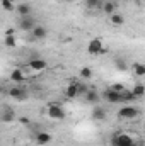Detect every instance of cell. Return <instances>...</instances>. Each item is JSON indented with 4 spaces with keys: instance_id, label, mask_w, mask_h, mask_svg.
Wrapping results in <instances>:
<instances>
[{
    "instance_id": "6da1fadb",
    "label": "cell",
    "mask_w": 145,
    "mask_h": 146,
    "mask_svg": "<svg viewBox=\"0 0 145 146\" xmlns=\"http://www.w3.org/2000/svg\"><path fill=\"white\" fill-rule=\"evenodd\" d=\"M111 143H113V146H137V143L133 141V138L130 134H125V133L114 134Z\"/></svg>"
},
{
    "instance_id": "7a4b0ae2",
    "label": "cell",
    "mask_w": 145,
    "mask_h": 146,
    "mask_svg": "<svg viewBox=\"0 0 145 146\" xmlns=\"http://www.w3.org/2000/svg\"><path fill=\"white\" fill-rule=\"evenodd\" d=\"M48 115H50L51 119L62 121V119H65L67 112H65V109H63L62 106H58V104H51V106H48Z\"/></svg>"
},
{
    "instance_id": "3957f363",
    "label": "cell",
    "mask_w": 145,
    "mask_h": 146,
    "mask_svg": "<svg viewBox=\"0 0 145 146\" xmlns=\"http://www.w3.org/2000/svg\"><path fill=\"white\" fill-rule=\"evenodd\" d=\"M138 114H140V110L133 106H125L118 110V115L121 119H135V117H138Z\"/></svg>"
},
{
    "instance_id": "277c9868",
    "label": "cell",
    "mask_w": 145,
    "mask_h": 146,
    "mask_svg": "<svg viewBox=\"0 0 145 146\" xmlns=\"http://www.w3.org/2000/svg\"><path fill=\"white\" fill-rule=\"evenodd\" d=\"M87 51H89L91 54H101V53H104V44H103V41H101L99 37L91 39L89 44H87Z\"/></svg>"
},
{
    "instance_id": "5b68a950",
    "label": "cell",
    "mask_w": 145,
    "mask_h": 146,
    "mask_svg": "<svg viewBox=\"0 0 145 146\" xmlns=\"http://www.w3.org/2000/svg\"><path fill=\"white\" fill-rule=\"evenodd\" d=\"M17 26H19V29H21V31L31 33V31H33V27L36 26V22H34V19H33L31 15H28V17H21Z\"/></svg>"
},
{
    "instance_id": "8992f818",
    "label": "cell",
    "mask_w": 145,
    "mask_h": 146,
    "mask_svg": "<svg viewBox=\"0 0 145 146\" xmlns=\"http://www.w3.org/2000/svg\"><path fill=\"white\" fill-rule=\"evenodd\" d=\"M9 95L14 97V99H17V100H26L28 99V90L24 87H12L9 90Z\"/></svg>"
},
{
    "instance_id": "52a82bcc",
    "label": "cell",
    "mask_w": 145,
    "mask_h": 146,
    "mask_svg": "<svg viewBox=\"0 0 145 146\" xmlns=\"http://www.w3.org/2000/svg\"><path fill=\"white\" fill-rule=\"evenodd\" d=\"M104 100H108L109 104H121L123 102L121 100V92H114V90L108 88L104 92Z\"/></svg>"
},
{
    "instance_id": "ba28073f",
    "label": "cell",
    "mask_w": 145,
    "mask_h": 146,
    "mask_svg": "<svg viewBox=\"0 0 145 146\" xmlns=\"http://www.w3.org/2000/svg\"><path fill=\"white\" fill-rule=\"evenodd\" d=\"M29 68L34 70V72H43V70L48 68V63H46V60H43V58H33V60L29 61Z\"/></svg>"
},
{
    "instance_id": "9c48e42d",
    "label": "cell",
    "mask_w": 145,
    "mask_h": 146,
    "mask_svg": "<svg viewBox=\"0 0 145 146\" xmlns=\"http://www.w3.org/2000/svg\"><path fill=\"white\" fill-rule=\"evenodd\" d=\"M91 117L94 119V121H104L106 119V110L104 107H101V106H96L92 112H91Z\"/></svg>"
},
{
    "instance_id": "30bf717a",
    "label": "cell",
    "mask_w": 145,
    "mask_h": 146,
    "mask_svg": "<svg viewBox=\"0 0 145 146\" xmlns=\"http://www.w3.org/2000/svg\"><path fill=\"white\" fill-rule=\"evenodd\" d=\"M31 34H33L34 39H44L46 34H48V31H46V27H44V26H38V24H36V26L33 27Z\"/></svg>"
},
{
    "instance_id": "8fae6325",
    "label": "cell",
    "mask_w": 145,
    "mask_h": 146,
    "mask_svg": "<svg viewBox=\"0 0 145 146\" xmlns=\"http://www.w3.org/2000/svg\"><path fill=\"white\" fill-rule=\"evenodd\" d=\"M84 95H85V100H87L89 104H97V102L101 100L99 94H97V92H96L94 88H89V90H87V92H85Z\"/></svg>"
},
{
    "instance_id": "7c38bea8",
    "label": "cell",
    "mask_w": 145,
    "mask_h": 146,
    "mask_svg": "<svg viewBox=\"0 0 145 146\" xmlns=\"http://www.w3.org/2000/svg\"><path fill=\"white\" fill-rule=\"evenodd\" d=\"M10 80L15 82V83H22V82L26 80V75H24V72H22L21 68H14L12 73H10Z\"/></svg>"
},
{
    "instance_id": "4fadbf2b",
    "label": "cell",
    "mask_w": 145,
    "mask_h": 146,
    "mask_svg": "<svg viewBox=\"0 0 145 146\" xmlns=\"http://www.w3.org/2000/svg\"><path fill=\"white\" fill-rule=\"evenodd\" d=\"M50 141H51V134H50V133L39 131V133L36 134V143H38V145H41V146H43V145H48Z\"/></svg>"
},
{
    "instance_id": "5bb4252c",
    "label": "cell",
    "mask_w": 145,
    "mask_h": 146,
    "mask_svg": "<svg viewBox=\"0 0 145 146\" xmlns=\"http://www.w3.org/2000/svg\"><path fill=\"white\" fill-rule=\"evenodd\" d=\"M15 10H17V14H19L21 17L31 15V5H29V3H19V5L15 7Z\"/></svg>"
},
{
    "instance_id": "9a60e30c",
    "label": "cell",
    "mask_w": 145,
    "mask_h": 146,
    "mask_svg": "<svg viewBox=\"0 0 145 146\" xmlns=\"http://www.w3.org/2000/svg\"><path fill=\"white\" fill-rule=\"evenodd\" d=\"M65 95H67V99H75V97H79V94H77V83L73 82V83H68V87L65 88Z\"/></svg>"
},
{
    "instance_id": "2e32d148",
    "label": "cell",
    "mask_w": 145,
    "mask_h": 146,
    "mask_svg": "<svg viewBox=\"0 0 145 146\" xmlns=\"http://www.w3.org/2000/svg\"><path fill=\"white\" fill-rule=\"evenodd\" d=\"M101 9L104 10V14H108V15H111V14H114L116 12V5H114V2H103V5H101Z\"/></svg>"
},
{
    "instance_id": "e0dca14e",
    "label": "cell",
    "mask_w": 145,
    "mask_h": 146,
    "mask_svg": "<svg viewBox=\"0 0 145 146\" xmlns=\"http://www.w3.org/2000/svg\"><path fill=\"white\" fill-rule=\"evenodd\" d=\"M109 21H111V24H113V26H121V24L125 22V17H123L121 14L114 12V14H111V15H109Z\"/></svg>"
},
{
    "instance_id": "ac0fdd59",
    "label": "cell",
    "mask_w": 145,
    "mask_h": 146,
    "mask_svg": "<svg viewBox=\"0 0 145 146\" xmlns=\"http://www.w3.org/2000/svg\"><path fill=\"white\" fill-rule=\"evenodd\" d=\"M132 94H133L135 97H144V94H145V85L142 83V82H138V83H137V85L133 87Z\"/></svg>"
},
{
    "instance_id": "d6986e66",
    "label": "cell",
    "mask_w": 145,
    "mask_h": 146,
    "mask_svg": "<svg viewBox=\"0 0 145 146\" xmlns=\"http://www.w3.org/2000/svg\"><path fill=\"white\" fill-rule=\"evenodd\" d=\"M133 72H135L137 76H145V65H142V63H135V65H133Z\"/></svg>"
},
{
    "instance_id": "ffe728a7",
    "label": "cell",
    "mask_w": 145,
    "mask_h": 146,
    "mask_svg": "<svg viewBox=\"0 0 145 146\" xmlns=\"http://www.w3.org/2000/svg\"><path fill=\"white\" fill-rule=\"evenodd\" d=\"M85 5L89 7V9H101V5H103V0H85Z\"/></svg>"
},
{
    "instance_id": "44dd1931",
    "label": "cell",
    "mask_w": 145,
    "mask_h": 146,
    "mask_svg": "<svg viewBox=\"0 0 145 146\" xmlns=\"http://www.w3.org/2000/svg\"><path fill=\"white\" fill-rule=\"evenodd\" d=\"M135 99H137V97H135L132 92H128L126 88L121 92V100H123V102H128V100H135Z\"/></svg>"
},
{
    "instance_id": "7402d4cb",
    "label": "cell",
    "mask_w": 145,
    "mask_h": 146,
    "mask_svg": "<svg viewBox=\"0 0 145 146\" xmlns=\"http://www.w3.org/2000/svg\"><path fill=\"white\" fill-rule=\"evenodd\" d=\"M0 5H2V9H3V10H7V12L15 10V5H14L10 0H2V2H0Z\"/></svg>"
},
{
    "instance_id": "603a6c76",
    "label": "cell",
    "mask_w": 145,
    "mask_h": 146,
    "mask_svg": "<svg viewBox=\"0 0 145 146\" xmlns=\"http://www.w3.org/2000/svg\"><path fill=\"white\" fill-rule=\"evenodd\" d=\"M14 117H15V114H14V110H12V109H7L5 112H3V115H2V119H3L5 122L14 121Z\"/></svg>"
},
{
    "instance_id": "cb8c5ba5",
    "label": "cell",
    "mask_w": 145,
    "mask_h": 146,
    "mask_svg": "<svg viewBox=\"0 0 145 146\" xmlns=\"http://www.w3.org/2000/svg\"><path fill=\"white\" fill-rule=\"evenodd\" d=\"M5 46H7V48H10V49H14V48L17 46L15 37H14V36H5Z\"/></svg>"
},
{
    "instance_id": "d4e9b609",
    "label": "cell",
    "mask_w": 145,
    "mask_h": 146,
    "mask_svg": "<svg viewBox=\"0 0 145 146\" xmlns=\"http://www.w3.org/2000/svg\"><path fill=\"white\" fill-rule=\"evenodd\" d=\"M114 66H116L119 72H125V70H126V63H125L123 58H116V60H114Z\"/></svg>"
},
{
    "instance_id": "484cf974",
    "label": "cell",
    "mask_w": 145,
    "mask_h": 146,
    "mask_svg": "<svg viewBox=\"0 0 145 146\" xmlns=\"http://www.w3.org/2000/svg\"><path fill=\"white\" fill-rule=\"evenodd\" d=\"M80 76H82V78H85V80L92 78V68H89V66H84V68L80 70Z\"/></svg>"
},
{
    "instance_id": "4316f807",
    "label": "cell",
    "mask_w": 145,
    "mask_h": 146,
    "mask_svg": "<svg viewBox=\"0 0 145 146\" xmlns=\"http://www.w3.org/2000/svg\"><path fill=\"white\" fill-rule=\"evenodd\" d=\"M87 90H89L87 85H84V83H77V94H79V95H84Z\"/></svg>"
},
{
    "instance_id": "83f0119b",
    "label": "cell",
    "mask_w": 145,
    "mask_h": 146,
    "mask_svg": "<svg viewBox=\"0 0 145 146\" xmlns=\"http://www.w3.org/2000/svg\"><path fill=\"white\" fill-rule=\"evenodd\" d=\"M109 88L114 90V92H123V90H125V85H123V83H113Z\"/></svg>"
},
{
    "instance_id": "f1b7e54d",
    "label": "cell",
    "mask_w": 145,
    "mask_h": 146,
    "mask_svg": "<svg viewBox=\"0 0 145 146\" xmlns=\"http://www.w3.org/2000/svg\"><path fill=\"white\" fill-rule=\"evenodd\" d=\"M14 33H15V31H14L12 27H9V29L5 31V36H14Z\"/></svg>"
},
{
    "instance_id": "f546056e",
    "label": "cell",
    "mask_w": 145,
    "mask_h": 146,
    "mask_svg": "<svg viewBox=\"0 0 145 146\" xmlns=\"http://www.w3.org/2000/svg\"><path fill=\"white\" fill-rule=\"evenodd\" d=\"M10 2H12V3H14V2H15V0H10Z\"/></svg>"
}]
</instances>
